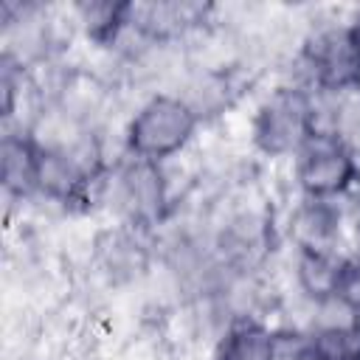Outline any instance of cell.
<instances>
[{
    "label": "cell",
    "instance_id": "obj_11",
    "mask_svg": "<svg viewBox=\"0 0 360 360\" xmlns=\"http://www.w3.org/2000/svg\"><path fill=\"white\" fill-rule=\"evenodd\" d=\"M304 340L315 360H360V321L354 318L323 323Z\"/></svg>",
    "mask_w": 360,
    "mask_h": 360
},
{
    "label": "cell",
    "instance_id": "obj_10",
    "mask_svg": "<svg viewBox=\"0 0 360 360\" xmlns=\"http://www.w3.org/2000/svg\"><path fill=\"white\" fill-rule=\"evenodd\" d=\"M346 256L338 250H298L295 256V284L318 307L335 304V290L343 273Z\"/></svg>",
    "mask_w": 360,
    "mask_h": 360
},
{
    "label": "cell",
    "instance_id": "obj_8",
    "mask_svg": "<svg viewBox=\"0 0 360 360\" xmlns=\"http://www.w3.org/2000/svg\"><path fill=\"white\" fill-rule=\"evenodd\" d=\"M281 346L284 338L276 329L250 315H239L217 340L214 360H278Z\"/></svg>",
    "mask_w": 360,
    "mask_h": 360
},
{
    "label": "cell",
    "instance_id": "obj_16",
    "mask_svg": "<svg viewBox=\"0 0 360 360\" xmlns=\"http://www.w3.org/2000/svg\"><path fill=\"white\" fill-rule=\"evenodd\" d=\"M352 239H354V259H360V214L352 222Z\"/></svg>",
    "mask_w": 360,
    "mask_h": 360
},
{
    "label": "cell",
    "instance_id": "obj_15",
    "mask_svg": "<svg viewBox=\"0 0 360 360\" xmlns=\"http://www.w3.org/2000/svg\"><path fill=\"white\" fill-rule=\"evenodd\" d=\"M349 28H352V42H354V62H357V84H354V93H360V11L352 17Z\"/></svg>",
    "mask_w": 360,
    "mask_h": 360
},
{
    "label": "cell",
    "instance_id": "obj_9",
    "mask_svg": "<svg viewBox=\"0 0 360 360\" xmlns=\"http://www.w3.org/2000/svg\"><path fill=\"white\" fill-rule=\"evenodd\" d=\"M3 188L11 197L39 191V143L31 132H6L3 138Z\"/></svg>",
    "mask_w": 360,
    "mask_h": 360
},
{
    "label": "cell",
    "instance_id": "obj_12",
    "mask_svg": "<svg viewBox=\"0 0 360 360\" xmlns=\"http://www.w3.org/2000/svg\"><path fill=\"white\" fill-rule=\"evenodd\" d=\"M76 14L96 45H115L124 31H129L132 3H82Z\"/></svg>",
    "mask_w": 360,
    "mask_h": 360
},
{
    "label": "cell",
    "instance_id": "obj_7",
    "mask_svg": "<svg viewBox=\"0 0 360 360\" xmlns=\"http://www.w3.org/2000/svg\"><path fill=\"white\" fill-rule=\"evenodd\" d=\"M208 11L211 6H200V3H143V6L132 3L129 28H135L143 39L158 45L200 25Z\"/></svg>",
    "mask_w": 360,
    "mask_h": 360
},
{
    "label": "cell",
    "instance_id": "obj_1",
    "mask_svg": "<svg viewBox=\"0 0 360 360\" xmlns=\"http://www.w3.org/2000/svg\"><path fill=\"white\" fill-rule=\"evenodd\" d=\"M321 129V107L307 84H278L256 107L250 141L264 158H295Z\"/></svg>",
    "mask_w": 360,
    "mask_h": 360
},
{
    "label": "cell",
    "instance_id": "obj_4",
    "mask_svg": "<svg viewBox=\"0 0 360 360\" xmlns=\"http://www.w3.org/2000/svg\"><path fill=\"white\" fill-rule=\"evenodd\" d=\"M301 68L307 76V87L323 96L354 93L357 84V62L352 28L346 25H321L301 45Z\"/></svg>",
    "mask_w": 360,
    "mask_h": 360
},
{
    "label": "cell",
    "instance_id": "obj_5",
    "mask_svg": "<svg viewBox=\"0 0 360 360\" xmlns=\"http://www.w3.org/2000/svg\"><path fill=\"white\" fill-rule=\"evenodd\" d=\"M115 202L118 211L135 228H149L163 222L169 211V186L160 163L132 158L115 172Z\"/></svg>",
    "mask_w": 360,
    "mask_h": 360
},
{
    "label": "cell",
    "instance_id": "obj_2",
    "mask_svg": "<svg viewBox=\"0 0 360 360\" xmlns=\"http://www.w3.org/2000/svg\"><path fill=\"white\" fill-rule=\"evenodd\" d=\"M200 127V112L188 104L186 96L155 93L149 96L124 129L127 152L141 160L163 163L180 155Z\"/></svg>",
    "mask_w": 360,
    "mask_h": 360
},
{
    "label": "cell",
    "instance_id": "obj_3",
    "mask_svg": "<svg viewBox=\"0 0 360 360\" xmlns=\"http://www.w3.org/2000/svg\"><path fill=\"white\" fill-rule=\"evenodd\" d=\"M292 160L301 197L335 200L343 197L360 177L357 152L332 129H318Z\"/></svg>",
    "mask_w": 360,
    "mask_h": 360
},
{
    "label": "cell",
    "instance_id": "obj_13",
    "mask_svg": "<svg viewBox=\"0 0 360 360\" xmlns=\"http://www.w3.org/2000/svg\"><path fill=\"white\" fill-rule=\"evenodd\" d=\"M335 304L354 321H360V259L346 256L338 290H335Z\"/></svg>",
    "mask_w": 360,
    "mask_h": 360
},
{
    "label": "cell",
    "instance_id": "obj_14",
    "mask_svg": "<svg viewBox=\"0 0 360 360\" xmlns=\"http://www.w3.org/2000/svg\"><path fill=\"white\" fill-rule=\"evenodd\" d=\"M278 360H315V354L309 352L307 340L290 343V340L284 338V346H281V352H278Z\"/></svg>",
    "mask_w": 360,
    "mask_h": 360
},
{
    "label": "cell",
    "instance_id": "obj_6",
    "mask_svg": "<svg viewBox=\"0 0 360 360\" xmlns=\"http://www.w3.org/2000/svg\"><path fill=\"white\" fill-rule=\"evenodd\" d=\"M287 228L298 250H338L340 208L332 200L301 197L290 214Z\"/></svg>",
    "mask_w": 360,
    "mask_h": 360
}]
</instances>
